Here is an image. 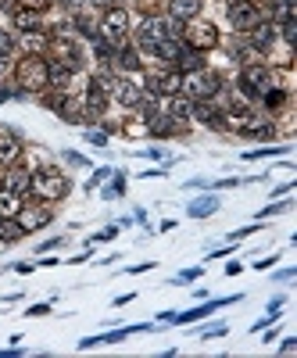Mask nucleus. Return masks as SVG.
I'll use <instances>...</instances> for the list:
<instances>
[{
    "mask_svg": "<svg viewBox=\"0 0 297 358\" xmlns=\"http://www.w3.org/2000/svg\"><path fill=\"white\" fill-rule=\"evenodd\" d=\"M97 36L111 47V50H118V47H126L129 43V15H126V8H104V18H101V25H97Z\"/></svg>",
    "mask_w": 297,
    "mask_h": 358,
    "instance_id": "nucleus-7",
    "label": "nucleus"
},
{
    "mask_svg": "<svg viewBox=\"0 0 297 358\" xmlns=\"http://www.w3.org/2000/svg\"><path fill=\"white\" fill-rule=\"evenodd\" d=\"M111 62H115L118 69H122V72H140V54H136L129 43H126V47H118Z\"/></svg>",
    "mask_w": 297,
    "mask_h": 358,
    "instance_id": "nucleus-26",
    "label": "nucleus"
},
{
    "mask_svg": "<svg viewBox=\"0 0 297 358\" xmlns=\"http://www.w3.org/2000/svg\"><path fill=\"white\" fill-rule=\"evenodd\" d=\"M15 86L22 94H47L50 90V62L43 54H25L15 65Z\"/></svg>",
    "mask_w": 297,
    "mask_h": 358,
    "instance_id": "nucleus-2",
    "label": "nucleus"
},
{
    "mask_svg": "<svg viewBox=\"0 0 297 358\" xmlns=\"http://www.w3.org/2000/svg\"><path fill=\"white\" fill-rule=\"evenodd\" d=\"M273 280H276V283H294V280H297V268H294V265H290V268H280Z\"/></svg>",
    "mask_w": 297,
    "mask_h": 358,
    "instance_id": "nucleus-44",
    "label": "nucleus"
},
{
    "mask_svg": "<svg viewBox=\"0 0 297 358\" xmlns=\"http://www.w3.org/2000/svg\"><path fill=\"white\" fill-rule=\"evenodd\" d=\"M269 22H273V25L297 22V0H273V8H269Z\"/></svg>",
    "mask_w": 297,
    "mask_h": 358,
    "instance_id": "nucleus-23",
    "label": "nucleus"
},
{
    "mask_svg": "<svg viewBox=\"0 0 297 358\" xmlns=\"http://www.w3.org/2000/svg\"><path fill=\"white\" fill-rule=\"evenodd\" d=\"M276 351H280V355H294V351H297V337H283V344H280Z\"/></svg>",
    "mask_w": 297,
    "mask_h": 358,
    "instance_id": "nucleus-46",
    "label": "nucleus"
},
{
    "mask_svg": "<svg viewBox=\"0 0 297 358\" xmlns=\"http://www.w3.org/2000/svg\"><path fill=\"white\" fill-rule=\"evenodd\" d=\"M11 22H15V29H22V33H40V29H43V15L29 11V8H15Z\"/></svg>",
    "mask_w": 297,
    "mask_h": 358,
    "instance_id": "nucleus-22",
    "label": "nucleus"
},
{
    "mask_svg": "<svg viewBox=\"0 0 297 358\" xmlns=\"http://www.w3.org/2000/svg\"><path fill=\"white\" fill-rule=\"evenodd\" d=\"M94 258V251H82V255H75V258H68L72 265H82V262H90Z\"/></svg>",
    "mask_w": 297,
    "mask_h": 358,
    "instance_id": "nucleus-52",
    "label": "nucleus"
},
{
    "mask_svg": "<svg viewBox=\"0 0 297 358\" xmlns=\"http://www.w3.org/2000/svg\"><path fill=\"white\" fill-rule=\"evenodd\" d=\"M115 236H118V222H111V226H104V229H97L94 236H90V241H86V244H104V241H115Z\"/></svg>",
    "mask_w": 297,
    "mask_h": 358,
    "instance_id": "nucleus-33",
    "label": "nucleus"
},
{
    "mask_svg": "<svg viewBox=\"0 0 297 358\" xmlns=\"http://www.w3.org/2000/svg\"><path fill=\"white\" fill-rule=\"evenodd\" d=\"M133 297H136V294H118L111 305H115V308H122V305H129V301H133Z\"/></svg>",
    "mask_w": 297,
    "mask_h": 358,
    "instance_id": "nucleus-50",
    "label": "nucleus"
},
{
    "mask_svg": "<svg viewBox=\"0 0 297 358\" xmlns=\"http://www.w3.org/2000/svg\"><path fill=\"white\" fill-rule=\"evenodd\" d=\"M90 8H115V0H86Z\"/></svg>",
    "mask_w": 297,
    "mask_h": 358,
    "instance_id": "nucleus-54",
    "label": "nucleus"
},
{
    "mask_svg": "<svg viewBox=\"0 0 297 358\" xmlns=\"http://www.w3.org/2000/svg\"><path fill=\"white\" fill-rule=\"evenodd\" d=\"M108 90H104V83L94 76L90 79V86H86V94H82V111H86V118L90 122H97V118H104V111H108Z\"/></svg>",
    "mask_w": 297,
    "mask_h": 358,
    "instance_id": "nucleus-13",
    "label": "nucleus"
},
{
    "mask_svg": "<svg viewBox=\"0 0 297 358\" xmlns=\"http://www.w3.org/2000/svg\"><path fill=\"white\" fill-rule=\"evenodd\" d=\"M190 118H197V122H201V126H208V129H222V111H219L212 101H194Z\"/></svg>",
    "mask_w": 297,
    "mask_h": 358,
    "instance_id": "nucleus-18",
    "label": "nucleus"
},
{
    "mask_svg": "<svg viewBox=\"0 0 297 358\" xmlns=\"http://www.w3.org/2000/svg\"><path fill=\"white\" fill-rule=\"evenodd\" d=\"M151 268H154V262H140V265L129 268V273H151Z\"/></svg>",
    "mask_w": 297,
    "mask_h": 358,
    "instance_id": "nucleus-51",
    "label": "nucleus"
},
{
    "mask_svg": "<svg viewBox=\"0 0 297 358\" xmlns=\"http://www.w3.org/2000/svg\"><path fill=\"white\" fill-rule=\"evenodd\" d=\"M86 143H94V147H108V133H104V129H86Z\"/></svg>",
    "mask_w": 297,
    "mask_h": 358,
    "instance_id": "nucleus-40",
    "label": "nucleus"
},
{
    "mask_svg": "<svg viewBox=\"0 0 297 358\" xmlns=\"http://www.w3.org/2000/svg\"><path fill=\"white\" fill-rule=\"evenodd\" d=\"M147 94H154V97H175L180 94V72L168 69V72H147Z\"/></svg>",
    "mask_w": 297,
    "mask_h": 358,
    "instance_id": "nucleus-14",
    "label": "nucleus"
},
{
    "mask_svg": "<svg viewBox=\"0 0 297 358\" xmlns=\"http://www.w3.org/2000/svg\"><path fill=\"white\" fill-rule=\"evenodd\" d=\"M143 158H154V162H168V158H165V151H158V147H147V151H143Z\"/></svg>",
    "mask_w": 297,
    "mask_h": 358,
    "instance_id": "nucleus-48",
    "label": "nucleus"
},
{
    "mask_svg": "<svg viewBox=\"0 0 297 358\" xmlns=\"http://www.w3.org/2000/svg\"><path fill=\"white\" fill-rule=\"evenodd\" d=\"M18 158H22V143H18V136L8 133V129H0V169H4V165H15Z\"/></svg>",
    "mask_w": 297,
    "mask_h": 358,
    "instance_id": "nucleus-21",
    "label": "nucleus"
},
{
    "mask_svg": "<svg viewBox=\"0 0 297 358\" xmlns=\"http://www.w3.org/2000/svg\"><path fill=\"white\" fill-rule=\"evenodd\" d=\"M50 308H54L50 301H40V305H29L25 315H29V319H43V315H50Z\"/></svg>",
    "mask_w": 297,
    "mask_h": 358,
    "instance_id": "nucleus-41",
    "label": "nucleus"
},
{
    "mask_svg": "<svg viewBox=\"0 0 297 358\" xmlns=\"http://www.w3.org/2000/svg\"><path fill=\"white\" fill-rule=\"evenodd\" d=\"M29 169H22L18 162L15 165H4L0 169V187H8V190H15V194H29Z\"/></svg>",
    "mask_w": 297,
    "mask_h": 358,
    "instance_id": "nucleus-17",
    "label": "nucleus"
},
{
    "mask_svg": "<svg viewBox=\"0 0 297 358\" xmlns=\"http://www.w3.org/2000/svg\"><path fill=\"white\" fill-rule=\"evenodd\" d=\"M236 86H240L244 97H261L265 90H273V86H280V83H276V76L269 72V65L247 62V65L240 69V79H236Z\"/></svg>",
    "mask_w": 297,
    "mask_h": 358,
    "instance_id": "nucleus-9",
    "label": "nucleus"
},
{
    "mask_svg": "<svg viewBox=\"0 0 297 358\" xmlns=\"http://www.w3.org/2000/svg\"><path fill=\"white\" fill-rule=\"evenodd\" d=\"M61 158H65L72 169H90V158H86V155H79V151H65Z\"/></svg>",
    "mask_w": 297,
    "mask_h": 358,
    "instance_id": "nucleus-35",
    "label": "nucleus"
},
{
    "mask_svg": "<svg viewBox=\"0 0 297 358\" xmlns=\"http://www.w3.org/2000/svg\"><path fill=\"white\" fill-rule=\"evenodd\" d=\"M33 268H36V265H29V262H18V265H15V273H22V276H25V273H33Z\"/></svg>",
    "mask_w": 297,
    "mask_h": 358,
    "instance_id": "nucleus-55",
    "label": "nucleus"
},
{
    "mask_svg": "<svg viewBox=\"0 0 297 358\" xmlns=\"http://www.w3.org/2000/svg\"><path fill=\"white\" fill-rule=\"evenodd\" d=\"M68 190H72V179L61 169H36L33 176H29V194H33L36 201H43V204L65 201Z\"/></svg>",
    "mask_w": 297,
    "mask_h": 358,
    "instance_id": "nucleus-4",
    "label": "nucleus"
},
{
    "mask_svg": "<svg viewBox=\"0 0 297 358\" xmlns=\"http://www.w3.org/2000/svg\"><path fill=\"white\" fill-rule=\"evenodd\" d=\"M294 190H297V183L290 179V183H283V187H276V190H273V197H290Z\"/></svg>",
    "mask_w": 297,
    "mask_h": 358,
    "instance_id": "nucleus-47",
    "label": "nucleus"
},
{
    "mask_svg": "<svg viewBox=\"0 0 297 358\" xmlns=\"http://www.w3.org/2000/svg\"><path fill=\"white\" fill-rule=\"evenodd\" d=\"M201 8H204V0H168V18L190 22V18H201Z\"/></svg>",
    "mask_w": 297,
    "mask_h": 358,
    "instance_id": "nucleus-19",
    "label": "nucleus"
},
{
    "mask_svg": "<svg viewBox=\"0 0 297 358\" xmlns=\"http://www.w3.org/2000/svg\"><path fill=\"white\" fill-rule=\"evenodd\" d=\"M50 4H54V0H18V8H29V11H50Z\"/></svg>",
    "mask_w": 297,
    "mask_h": 358,
    "instance_id": "nucleus-37",
    "label": "nucleus"
},
{
    "mask_svg": "<svg viewBox=\"0 0 297 358\" xmlns=\"http://www.w3.org/2000/svg\"><path fill=\"white\" fill-rule=\"evenodd\" d=\"M180 33H183V22H175L168 15H147L143 25L136 29V40H140V50L143 54H158L161 43L180 40Z\"/></svg>",
    "mask_w": 297,
    "mask_h": 358,
    "instance_id": "nucleus-3",
    "label": "nucleus"
},
{
    "mask_svg": "<svg viewBox=\"0 0 297 358\" xmlns=\"http://www.w3.org/2000/svg\"><path fill=\"white\" fill-rule=\"evenodd\" d=\"M122 194H126V172H115V183L104 187L101 197H104V201H115V197H122Z\"/></svg>",
    "mask_w": 297,
    "mask_h": 358,
    "instance_id": "nucleus-30",
    "label": "nucleus"
},
{
    "mask_svg": "<svg viewBox=\"0 0 297 358\" xmlns=\"http://www.w3.org/2000/svg\"><path fill=\"white\" fill-rule=\"evenodd\" d=\"M18 355H25L22 348H4V351H0V358H18Z\"/></svg>",
    "mask_w": 297,
    "mask_h": 358,
    "instance_id": "nucleus-53",
    "label": "nucleus"
},
{
    "mask_svg": "<svg viewBox=\"0 0 297 358\" xmlns=\"http://www.w3.org/2000/svg\"><path fill=\"white\" fill-rule=\"evenodd\" d=\"M222 129H233V133H244V136H254V140H269L276 133L273 118L254 111L251 104H244L240 97H236L226 111H222Z\"/></svg>",
    "mask_w": 297,
    "mask_h": 358,
    "instance_id": "nucleus-1",
    "label": "nucleus"
},
{
    "mask_svg": "<svg viewBox=\"0 0 297 358\" xmlns=\"http://www.w3.org/2000/svg\"><path fill=\"white\" fill-rule=\"evenodd\" d=\"M47 50L54 54V62L57 65H65V69H72V72H79L82 69V47L65 33V29H61V33H54V36H47Z\"/></svg>",
    "mask_w": 297,
    "mask_h": 358,
    "instance_id": "nucleus-11",
    "label": "nucleus"
},
{
    "mask_svg": "<svg viewBox=\"0 0 297 358\" xmlns=\"http://www.w3.org/2000/svg\"><path fill=\"white\" fill-rule=\"evenodd\" d=\"M226 18H229V25L236 29V33H251L258 22H265V15H261V8L254 4V0H229Z\"/></svg>",
    "mask_w": 297,
    "mask_h": 358,
    "instance_id": "nucleus-12",
    "label": "nucleus"
},
{
    "mask_svg": "<svg viewBox=\"0 0 297 358\" xmlns=\"http://www.w3.org/2000/svg\"><path fill=\"white\" fill-rule=\"evenodd\" d=\"M236 301H244V294H233V297H215V301H201L187 312H158V322L161 326H190V322H201L208 315H215L219 308H229Z\"/></svg>",
    "mask_w": 297,
    "mask_h": 358,
    "instance_id": "nucleus-6",
    "label": "nucleus"
},
{
    "mask_svg": "<svg viewBox=\"0 0 297 358\" xmlns=\"http://www.w3.org/2000/svg\"><path fill=\"white\" fill-rule=\"evenodd\" d=\"M240 268H244L240 262H229V265H226V276H236V273H240Z\"/></svg>",
    "mask_w": 297,
    "mask_h": 358,
    "instance_id": "nucleus-56",
    "label": "nucleus"
},
{
    "mask_svg": "<svg viewBox=\"0 0 297 358\" xmlns=\"http://www.w3.org/2000/svg\"><path fill=\"white\" fill-rule=\"evenodd\" d=\"M108 176H115V169H108V165H101V169H94V176H90V183H86V190H97Z\"/></svg>",
    "mask_w": 297,
    "mask_h": 358,
    "instance_id": "nucleus-34",
    "label": "nucleus"
},
{
    "mask_svg": "<svg viewBox=\"0 0 297 358\" xmlns=\"http://www.w3.org/2000/svg\"><path fill=\"white\" fill-rule=\"evenodd\" d=\"M180 40L190 47V50H215L219 47V29L212 25V22H204V18H190V22H183V33H180Z\"/></svg>",
    "mask_w": 297,
    "mask_h": 358,
    "instance_id": "nucleus-10",
    "label": "nucleus"
},
{
    "mask_svg": "<svg viewBox=\"0 0 297 358\" xmlns=\"http://www.w3.org/2000/svg\"><path fill=\"white\" fill-rule=\"evenodd\" d=\"M168 165H172V162L154 165V169H147V172H140V176H143V179H161V176H168Z\"/></svg>",
    "mask_w": 297,
    "mask_h": 358,
    "instance_id": "nucleus-43",
    "label": "nucleus"
},
{
    "mask_svg": "<svg viewBox=\"0 0 297 358\" xmlns=\"http://www.w3.org/2000/svg\"><path fill=\"white\" fill-rule=\"evenodd\" d=\"M22 236H25V229L18 226V219H0V244H15Z\"/></svg>",
    "mask_w": 297,
    "mask_h": 358,
    "instance_id": "nucleus-28",
    "label": "nucleus"
},
{
    "mask_svg": "<svg viewBox=\"0 0 297 358\" xmlns=\"http://www.w3.org/2000/svg\"><path fill=\"white\" fill-rule=\"evenodd\" d=\"M194 280H201V268H183V273L172 280V287H183V283H194Z\"/></svg>",
    "mask_w": 297,
    "mask_h": 358,
    "instance_id": "nucleus-38",
    "label": "nucleus"
},
{
    "mask_svg": "<svg viewBox=\"0 0 297 358\" xmlns=\"http://www.w3.org/2000/svg\"><path fill=\"white\" fill-rule=\"evenodd\" d=\"M65 244V236H50V241H43L40 248H36V255H47V251H57V248H61Z\"/></svg>",
    "mask_w": 297,
    "mask_h": 358,
    "instance_id": "nucleus-42",
    "label": "nucleus"
},
{
    "mask_svg": "<svg viewBox=\"0 0 297 358\" xmlns=\"http://www.w3.org/2000/svg\"><path fill=\"white\" fill-rule=\"evenodd\" d=\"M122 133H126V136H151V133H147V118H143V115L122 122Z\"/></svg>",
    "mask_w": 297,
    "mask_h": 358,
    "instance_id": "nucleus-31",
    "label": "nucleus"
},
{
    "mask_svg": "<svg viewBox=\"0 0 297 358\" xmlns=\"http://www.w3.org/2000/svg\"><path fill=\"white\" fill-rule=\"evenodd\" d=\"M229 334V326L226 322H215V326H204V330H201V337L204 341H212V337H226Z\"/></svg>",
    "mask_w": 297,
    "mask_h": 358,
    "instance_id": "nucleus-36",
    "label": "nucleus"
},
{
    "mask_svg": "<svg viewBox=\"0 0 297 358\" xmlns=\"http://www.w3.org/2000/svg\"><path fill=\"white\" fill-rule=\"evenodd\" d=\"M11 54H15V40L0 29V57H8V62H11Z\"/></svg>",
    "mask_w": 297,
    "mask_h": 358,
    "instance_id": "nucleus-39",
    "label": "nucleus"
},
{
    "mask_svg": "<svg viewBox=\"0 0 297 358\" xmlns=\"http://www.w3.org/2000/svg\"><path fill=\"white\" fill-rule=\"evenodd\" d=\"M219 204H222V201H219L215 194H201V197H194V201L187 204V215H190V219H208V215L219 212Z\"/></svg>",
    "mask_w": 297,
    "mask_h": 358,
    "instance_id": "nucleus-20",
    "label": "nucleus"
},
{
    "mask_svg": "<svg viewBox=\"0 0 297 358\" xmlns=\"http://www.w3.org/2000/svg\"><path fill=\"white\" fill-rule=\"evenodd\" d=\"M290 208H294V201H276V204H265L261 208V212H258V219H273V215H283V212H290Z\"/></svg>",
    "mask_w": 297,
    "mask_h": 358,
    "instance_id": "nucleus-32",
    "label": "nucleus"
},
{
    "mask_svg": "<svg viewBox=\"0 0 297 358\" xmlns=\"http://www.w3.org/2000/svg\"><path fill=\"white\" fill-rule=\"evenodd\" d=\"M201 50H190L187 43L180 47V57H175V72H190V69H201Z\"/></svg>",
    "mask_w": 297,
    "mask_h": 358,
    "instance_id": "nucleus-27",
    "label": "nucleus"
},
{
    "mask_svg": "<svg viewBox=\"0 0 297 358\" xmlns=\"http://www.w3.org/2000/svg\"><path fill=\"white\" fill-rule=\"evenodd\" d=\"M97 79L104 83L108 97L118 101L122 108H140V101H143V94H147V90H143L136 79H129V76H97Z\"/></svg>",
    "mask_w": 297,
    "mask_h": 358,
    "instance_id": "nucleus-8",
    "label": "nucleus"
},
{
    "mask_svg": "<svg viewBox=\"0 0 297 358\" xmlns=\"http://www.w3.org/2000/svg\"><path fill=\"white\" fill-rule=\"evenodd\" d=\"M22 50L25 54H43L47 50V33L40 29V33H22Z\"/></svg>",
    "mask_w": 297,
    "mask_h": 358,
    "instance_id": "nucleus-29",
    "label": "nucleus"
},
{
    "mask_svg": "<svg viewBox=\"0 0 297 358\" xmlns=\"http://www.w3.org/2000/svg\"><path fill=\"white\" fill-rule=\"evenodd\" d=\"M290 143H273V147H254V151H244V162H261V158H287Z\"/></svg>",
    "mask_w": 297,
    "mask_h": 358,
    "instance_id": "nucleus-25",
    "label": "nucleus"
},
{
    "mask_svg": "<svg viewBox=\"0 0 297 358\" xmlns=\"http://www.w3.org/2000/svg\"><path fill=\"white\" fill-rule=\"evenodd\" d=\"M22 194H15V190H8V187H0V219H15L18 212H22Z\"/></svg>",
    "mask_w": 297,
    "mask_h": 358,
    "instance_id": "nucleus-24",
    "label": "nucleus"
},
{
    "mask_svg": "<svg viewBox=\"0 0 297 358\" xmlns=\"http://www.w3.org/2000/svg\"><path fill=\"white\" fill-rule=\"evenodd\" d=\"M61 4H68V8H79V4H86V0H61Z\"/></svg>",
    "mask_w": 297,
    "mask_h": 358,
    "instance_id": "nucleus-57",
    "label": "nucleus"
},
{
    "mask_svg": "<svg viewBox=\"0 0 297 358\" xmlns=\"http://www.w3.org/2000/svg\"><path fill=\"white\" fill-rule=\"evenodd\" d=\"M247 36H251V47H254V50L273 54V47H276V40H280V29H276L273 22H258Z\"/></svg>",
    "mask_w": 297,
    "mask_h": 358,
    "instance_id": "nucleus-16",
    "label": "nucleus"
},
{
    "mask_svg": "<svg viewBox=\"0 0 297 358\" xmlns=\"http://www.w3.org/2000/svg\"><path fill=\"white\" fill-rule=\"evenodd\" d=\"M276 262H280V255H269V258H258V262H254V268H258V273H269V268H273Z\"/></svg>",
    "mask_w": 297,
    "mask_h": 358,
    "instance_id": "nucleus-45",
    "label": "nucleus"
},
{
    "mask_svg": "<svg viewBox=\"0 0 297 358\" xmlns=\"http://www.w3.org/2000/svg\"><path fill=\"white\" fill-rule=\"evenodd\" d=\"M283 305H287V297H283V294H276V297H273V301L265 305V308H273V312H283Z\"/></svg>",
    "mask_w": 297,
    "mask_h": 358,
    "instance_id": "nucleus-49",
    "label": "nucleus"
},
{
    "mask_svg": "<svg viewBox=\"0 0 297 358\" xmlns=\"http://www.w3.org/2000/svg\"><path fill=\"white\" fill-rule=\"evenodd\" d=\"M222 90V79L212 72V69H190V72H180V94L190 97V101H215Z\"/></svg>",
    "mask_w": 297,
    "mask_h": 358,
    "instance_id": "nucleus-5",
    "label": "nucleus"
},
{
    "mask_svg": "<svg viewBox=\"0 0 297 358\" xmlns=\"http://www.w3.org/2000/svg\"><path fill=\"white\" fill-rule=\"evenodd\" d=\"M18 219V226L25 229V233H36V229H43V226H50V208L40 201V204H22V212L15 215Z\"/></svg>",
    "mask_w": 297,
    "mask_h": 358,
    "instance_id": "nucleus-15",
    "label": "nucleus"
}]
</instances>
